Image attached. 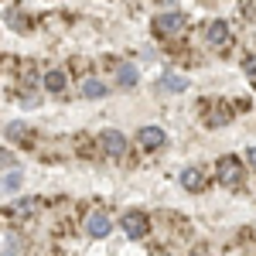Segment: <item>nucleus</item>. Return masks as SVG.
I'll use <instances>...</instances> for the list:
<instances>
[{"mask_svg": "<svg viewBox=\"0 0 256 256\" xmlns=\"http://www.w3.org/2000/svg\"><path fill=\"white\" fill-rule=\"evenodd\" d=\"M242 178H246V168H242V160H239V158H232V154L218 158V181H222L226 188H239Z\"/></svg>", "mask_w": 256, "mask_h": 256, "instance_id": "obj_1", "label": "nucleus"}, {"mask_svg": "<svg viewBox=\"0 0 256 256\" xmlns=\"http://www.w3.org/2000/svg\"><path fill=\"white\" fill-rule=\"evenodd\" d=\"M123 232L130 239H144L150 232V222H147L144 212H134V208H130V212H123Z\"/></svg>", "mask_w": 256, "mask_h": 256, "instance_id": "obj_2", "label": "nucleus"}, {"mask_svg": "<svg viewBox=\"0 0 256 256\" xmlns=\"http://www.w3.org/2000/svg\"><path fill=\"white\" fill-rule=\"evenodd\" d=\"M184 28H188V18H184L181 10L160 14V18L154 20V31H158V34H164V38H168V34H178V31H184Z\"/></svg>", "mask_w": 256, "mask_h": 256, "instance_id": "obj_3", "label": "nucleus"}, {"mask_svg": "<svg viewBox=\"0 0 256 256\" xmlns=\"http://www.w3.org/2000/svg\"><path fill=\"white\" fill-rule=\"evenodd\" d=\"M137 140H140V147L158 150V147H164V144H168V134H164L160 126H140V130H137Z\"/></svg>", "mask_w": 256, "mask_h": 256, "instance_id": "obj_4", "label": "nucleus"}, {"mask_svg": "<svg viewBox=\"0 0 256 256\" xmlns=\"http://www.w3.org/2000/svg\"><path fill=\"white\" fill-rule=\"evenodd\" d=\"M205 38H208L212 48H229V24L226 20H212L205 28Z\"/></svg>", "mask_w": 256, "mask_h": 256, "instance_id": "obj_5", "label": "nucleus"}, {"mask_svg": "<svg viewBox=\"0 0 256 256\" xmlns=\"http://www.w3.org/2000/svg\"><path fill=\"white\" fill-rule=\"evenodd\" d=\"M99 144H102V150H106L110 158H123V150H126V140H123L120 130H106V134L99 137Z\"/></svg>", "mask_w": 256, "mask_h": 256, "instance_id": "obj_6", "label": "nucleus"}, {"mask_svg": "<svg viewBox=\"0 0 256 256\" xmlns=\"http://www.w3.org/2000/svg\"><path fill=\"white\" fill-rule=\"evenodd\" d=\"M86 229H89V236H96V239L110 236V216H102V212H92V216H89V222H86Z\"/></svg>", "mask_w": 256, "mask_h": 256, "instance_id": "obj_7", "label": "nucleus"}, {"mask_svg": "<svg viewBox=\"0 0 256 256\" xmlns=\"http://www.w3.org/2000/svg\"><path fill=\"white\" fill-rule=\"evenodd\" d=\"M181 184H184L188 192H202V188H205V174H202L198 168H184V171H181Z\"/></svg>", "mask_w": 256, "mask_h": 256, "instance_id": "obj_8", "label": "nucleus"}, {"mask_svg": "<svg viewBox=\"0 0 256 256\" xmlns=\"http://www.w3.org/2000/svg\"><path fill=\"white\" fill-rule=\"evenodd\" d=\"M106 92H110V89H106L99 79H86V82H82V96H86V99H102Z\"/></svg>", "mask_w": 256, "mask_h": 256, "instance_id": "obj_9", "label": "nucleus"}, {"mask_svg": "<svg viewBox=\"0 0 256 256\" xmlns=\"http://www.w3.org/2000/svg\"><path fill=\"white\" fill-rule=\"evenodd\" d=\"M44 89H48V92H65V72H58V68L48 72V76H44Z\"/></svg>", "mask_w": 256, "mask_h": 256, "instance_id": "obj_10", "label": "nucleus"}, {"mask_svg": "<svg viewBox=\"0 0 256 256\" xmlns=\"http://www.w3.org/2000/svg\"><path fill=\"white\" fill-rule=\"evenodd\" d=\"M160 89H164V92H184V89H188V79H181V76H164V79H160Z\"/></svg>", "mask_w": 256, "mask_h": 256, "instance_id": "obj_11", "label": "nucleus"}, {"mask_svg": "<svg viewBox=\"0 0 256 256\" xmlns=\"http://www.w3.org/2000/svg\"><path fill=\"white\" fill-rule=\"evenodd\" d=\"M116 82L120 86H134V82H137V65H120Z\"/></svg>", "mask_w": 256, "mask_h": 256, "instance_id": "obj_12", "label": "nucleus"}, {"mask_svg": "<svg viewBox=\"0 0 256 256\" xmlns=\"http://www.w3.org/2000/svg\"><path fill=\"white\" fill-rule=\"evenodd\" d=\"M34 208H38V205H34L31 198H24V202H18V205H14V216H18V218H24V216H34Z\"/></svg>", "mask_w": 256, "mask_h": 256, "instance_id": "obj_13", "label": "nucleus"}, {"mask_svg": "<svg viewBox=\"0 0 256 256\" xmlns=\"http://www.w3.org/2000/svg\"><path fill=\"white\" fill-rule=\"evenodd\" d=\"M20 181H24L20 174H7L4 181H0V188H4V192H18V188H20Z\"/></svg>", "mask_w": 256, "mask_h": 256, "instance_id": "obj_14", "label": "nucleus"}, {"mask_svg": "<svg viewBox=\"0 0 256 256\" xmlns=\"http://www.w3.org/2000/svg\"><path fill=\"white\" fill-rule=\"evenodd\" d=\"M7 137L10 140H24L28 137V126H24V123H10V126H7Z\"/></svg>", "mask_w": 256, "mask_h": 256, "instance_id": "obj_15", "label": "nucleus"}, {"mask_svg": "<svg viewBox=\"0 0 256 256\" xmlns=\"http://www.w3.org/2000/svg\"><path fill=\"white\" fill-rule=\"evenodd\" d=\"M14 164V154L10 150H0V168H10Z\"/></svg>", "mask_w": 256, "mask_h": 256, "instance_id": "obj_16", "label": "nucleus"}, {"mask_svg": "<svg viewBox=\"0 0 256 256\" xmlns=\"http://www.w3.org/2000/svg\"><path fill=\"white\" fill-rule=\"evenodd\" d=\"M246 160H250V164L256 168V147H250V150H246Z\"/></svg>", "mask_w": 256, "mask_h": 256, "instance_id": "obj_17", "label": "nucleus"}, {"mask_svg": "<svg viewBox=\"0 0 256 256\" xmlns=\"http://www.w3.org/2000/svg\"><path fill=\"white\" fill-rule=\"evenodd\" d=\"M192 256H205V253H192Z\"/></svg>", "mask_w": 256, "mask_h": 256, "instance_id": "obj_18", "label": "nucleus"}, {"mask_svg": "<svg viewBox=\"0 0 256 256\" xmlns=\"http://www.w3.org/2000/svg\"><path fill=\"white\" fill-rule=\"evenodd\" d=\"M154 256H164V253H154Z\"/></svg>", "mask_w": 256, "mask_h": 256, "instance_id": "obj_19", "label": "nucleus"}]
</instances>
